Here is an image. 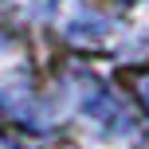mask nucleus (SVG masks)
<instances>
[{
    "label": "nucleus",
    "instance_id": "obj_1",
    "mask_svg": "<svg viewBox=\"0 0 149 149\" xmlns=\"http://www.w3.org/2000/svg\"><path fill=\"white\" fill-rule=\"evenodd\" d=\"M47 86L59 110V126H71L74 149H149V134L134 106L79 59L59 63Z\"/></svg>",
    "mask_w": 149,
    "mask_h": 149
},
{
    "label": "nucleus",
    "instance_id": "obj_2",
    "mask_svg": "<svg viewBox=\"0 0 149 149\" xmlns=\"http://www.w3.org/2000/svg\"><path fill=\"white\" fill-rule=\"evenodd\" d=\"M0 118L28 134H51L59 126L51 86L39 74L28 39L8 24H0Z\"/></svg>",
    "mask_w": 149,
    "mask_h": 149
},
{
    "label": "nucleus",
    "instance_id": "obj_3",
    "mask_svg": "<svg viewBox=\"0 0 149 149\" xmlns=\"http://www.w3.org/2000/svg\"><path fill=\"white\" fill-rule=\"evenodd\" d=\"M51 31L74 51L86 55H122L137 43V36L114 12L98 8L94 0H43Z\"/></svg>",
    "mask_w": 149,
    "mask_h": 149
},
{
    "label": "nucleus",
    "instance_id": "obj_4",
    "mask_svg": "<svg viewBox=\"0 0 149 149\" xmlns=\"http://www.w3.org/2000/svg\"><path fill=\"white\" fill-rule=\"evenodd\" d=\"M126 86H130V94H134L137 110H141L145 122H149V67H130L126 71Z\"/></svg>",
    "mask_w": 149,
    "mask_h": 149
},
{
    "label": "nucleus",
    "instance_id": "obj_5",
    "mask_svg": "<svg viewBox=\"0 0 149 149\" xmlns=\"http://www.w3.org/2000/svg\"><path fill=\"white\" fill-rule=\"evenodd\" d=\"M0 149H28V145H24L20 137L12 134V130H4V126H0Z\"/></svg>",
    "mask_w": 149,
    "mask_h": 149
},
{
    "label": "nucleus",
    "instance_id": "obj_6",
    "mask_svg": "<svg viewBox=\"0 0 149 149\" xmlns=\"http://www.w3.org/2000/svg\"><path fill=\"white\" fill-rule=\"evenodd\" d=\"M110 4H122V8H130V4H137V0H110Z\"/></svg>",
    "mask_w": 149,
    "mask_h": 149
}]
</instances>
